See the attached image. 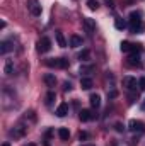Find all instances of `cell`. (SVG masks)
I'll return each mask as SVG.
<instances>
[{"instance_id": "obj_1", "label": "cell", "mask_w": 145, "mask_h": 146, "mask_svg": "<svg viewBox=\"0 0 145 146\" xmlns=\"http://www.w3.org/2000/svg\"><path fill=\"white\" fill-rule=\"evenodd\" d=\"M130 31L133 34H142L145 31V22L140 19V12H132L130 14Z\"/></svg>"}, {"instance_id": "obj_2", "label": "cell", "mask_w": 145, "mask_h": 146, "mask_svg": "<svg viewBox=\"0 0 145 146\" xmlns=\"http://www.w3.org/2000/svg\"><path fill=\"white\" fill-rule=\"evenodd\" d=\"M44 65L50 66V68H67L70 63H68L67 58H50V60L44 61Z\"/></svg>"}, {"instance_id": "obj_3", "label": "cell", "mask_w": 145, "mask_h": 146, "mask_svg": "<svg viewBox=\"0 0 145 146\" xmlns=\"http://www.w3.org/2000/svg\"><path fill=\"white\" fill-rule=\"evenodd\" d=\"M137 85H138L137 78H133V76H125L123 78V87L128 92H137Z\"/></svg>"}, {"instance_id": "obj_4", "label": "cell", "mask_w": 145, "mask_h": 146, "mask_svg": "<svg viewBox=\"0 0 145 146\" xmlns=\"http://www.w3.org/2000/svg\"><path fill=\"white\" fill-rule=\"evenodd\" d=\"M24 134H26V127H24V126H21V124L14 126V127L9 131V136H10V138H14V139H21Z\"/></svg>"}, {"instance_id": "obj_5", "label": "cell", "mask_w": 145, "mask_h": 146, "mask_svg": "<svg viewBox=\"0 0 145 146\" xmlns=\"http://www.w3.org/2000/svg\"><path fill=\"white\" fill-rule=\"evenodd\" d=\"M51 49V39L50 37H41L38 41V51L39 53H48Z\"/></svg>"}, {"instance_id": "obj_6", "label": "cell", "mask_w": 145, "mask_h": 146, "mask_svg": "<svg viewBox=\"0 0 145 146\" xmlns=\"http://www.w3.org/2000/svg\"><path fill=\"white\" fill-rule=\"evenodd\" d=\"M128 127H130V131H133V133H144L145 131V124L142 121H137V119H132L130 121V124H128Z\"/></svg>"}, {"instance_id": "obj_7", "label": "cell", "mask_w": 145, "mask_h": 146, "mask_svg": "<svg viewBox=\"0 0 145 146\" xmlns=\"http://www.w3.org/2000/svg\"><path fill=\"white\" fill-rule=\"evenodd\" d=\"M126 65H128V66H132V68H140V66H142V63H140L138 53H137V54H130V56H128V60H126Z\"/></svg>"}, {"instance_id": "obj_8", "label": "cell", "mask_w": 145, "mask_h": 146, "mask_svg": "<svg viewBox=\"0 0 145 146\" xmlns=\"http://www.w3.org/2000/svg\"><path fill=\"white\" fill-rule=\"evenodd\" d=\"M41 5H39V2L38 0H31L29 2V12L34 15V17H38V15H41Z\"/></svg>"}, {"instance_id": "obj_9", "label": "cell", "mask_w": 145, "mask_h": 146, "mask_svg": "<svg viewBox=\"0 0 145 146\" xmlns=\"http://www.w3.org/2000/svg\"><path fill=\"white\" fill-rule=\"evenodd\" d=\"M68 109H70L68 104H67V102H62V104L56 107V115H58V117H65V115L68 114Z\"/></svg>"}, {"instance_id": "obj_10", "label": "cell", "mask_w": 145, "mask_h": 146, "mask_svg": "<svg viewBox=\"0 0 145 146\" xmlns=\"http://www.w3.org/2000/svg\"><path fill=\"white\" fill-rule=\"evenodd\" d=\"M43 80H44V83L51 88V87H55L56 85V76L53 75V73H46L44 76H43Z\"/></svg>"}, {"instance_id": "obj_11", "label": "cell", "mask_w": 145, "mask_h": 146, "mask_svg": "<svg viewBox=\"0 0 145 146\" xmlns=\"http://www.w3.org/2000/svg\"><path fill=\"white\" fill-rule=\"evenodd\" d=\"M14 49V44L10 42V41H2V44H0V53L2 54H7L9 51H12Z\"/></svg>"}, {"instance_id": "obj_12", "label": "cell", "mask_w": 145, "mask_h": 146, "mask_svg": "<svg viewBox=\"0 0 145 146\" xmlns=\"http://www.w3.org/2000/svg\"><path fill=\"white\" fill-rule=\"evenodd\" d=\"M84 26H85V29H87L89 33H94V31H96V22H94L92 19H89V17L84 19Z\"/></svg>"}, {"instance_id": "obj_13", "label": "cell", "mask_w": 145, "mask_h": 146, "mask_svg": "<svg viewBox=\"0 0 145 146\" xmlns=\"http://www.w3.org/2000/svg\"><path fill=\"white\" fill-rule=\"evenodd\" d=\"M79 117H80V121H84V122H85V121H91V119H92L94 115L91 114V110H87V109H82L80 112H79Z\"/></svg>"}, {"instance_id": "obj_14", "label": "cell", "mask_w": 145, "mask_h": 146, "mask_svg": "<svg viewBox=\"0 0 145 146\" xmlns=\"http://www.w3.org/2000/svg\"><path fill=\"white\" fill-rule=\"evenodd\" d=\"M80 87H82L84 90H89V88H92V80H91L89 76H84V78H80Z\"/></svg>"}, {"instance_id": "obj_15", "label": "cell", "mask_w": 145, "mask_h": 146, "mask_svg": "<svg viewBox=\"0 0 145 146\" xmlns=\"http://www.w3.org/2000/svg\"><path fill=\"white\" fill-rule=\"evenodd\" d=\"M91 106H92V109H99L101 107V97L97 94L91 95Z\"/></svg>"}, {"instance_id": "obj_16", "label": "cell", "mask_w": 145, "mask_h": 146, "mask_svg": "<svg viewBox=\"0 0 145 146\" xmlns=\"http://www.w3.org/2000/svg\"><path fill=\"white\" fill-rule=\"evenodd\" d=\"M70 46H72V48H80V46H82V37L77 36V34H73V36L70 37Z\"/></svg>"}, {"instance_id": "obj_17", "label": "cell", "mask_w": 145, "mask_h": 146, "mask_svg": "<svg viewBox=\"0 0 145 146\" xmlns=\"http://www.w3.org/2000/svg\"><path fill=\"white\" fill-rule=\"evenodd\" d=\"M58 138H60L62 141H67V139L70 138V133H68V129H67V127H60V129H58Z\"/></svg>"}, {"instance_id": "obj_18", "label": "cell", "mask_w": 145, "mask_h": 146, "mask_svg": "<svg viewBox=\"0 0 145 146\" xmlns=\"http://www.w3.org/2000/svg\"><path fill=\"white\" fill-rule=\"evenodd\" d=\"M55 37H56L58 46H62V48H65V46H67V41H65V37H63V33L56 31V33H55Z\"/></svg>"}, {"instance_id": "obj_19", "label": "cell", "mask_w": 145, "mask_h": 146, "mask_svg": "<svg viewBox=\"0 0 145 146\" xmlns=\"http://www.w3.org/2000/svg\"><path fill=\"white\" fill-rule=\"evenodd\" d=\"M119 48H121V51H123V53H130V51H133L135 44H132V42H128V41H123Z\"/></svg>"}, {"instance_id": "obj_20", "label": "cell", "mask_w": 145, "mask_h": 146, "mask_svg": "<svg viewBox=\"0 0 145 146\" xmlns=\"http://www.w3.org/2000/svg\"><path fill=\"white\" fill-rule=\"evenodd\" d=\"M3 72H5V75H12V73H14V61H12V60H9V61L5 63Z\"/></svg>"}, {"instance_id": "obj_21", "label": "cell", "mask_w": 145, "mask_h": 146, "mask_svg": "<svg viewBox=\"0 0 145 146\" xmlns=\"http://www.w3.org/2000/svg\"><path fill=\"white\" fill-rule=\"evenodd\" d=\"M114 27H116L118 31H123V29L126 27V21H125V19H116V21H114Z\"/></svg>"}, {"instance_id": "obj_22", "label": "cell", "mask_w": 145, "mask_h": 146, "mask_svg": "<svg viewBox=\"0 0 145 146\" xmlns=\"http://www.w3.org/2000/svg\"><path fill=\"white\" fill-rule=\"evenodd\" d=\"M89 56H91V51H89V49H82V51L79 53V60H80V61H87Z\"/></svg>"}, {"instance_id": "obj_23", "label": "cell", "mask_w": 145, "mask_h": 146, "mask_svg": "<svg viewBox=\"0 0 145 146\" xmlns=\"http://www.w3.org/2000/svg\"><path fill=\"white\" fill-rule=\"evenodd\" d=\"M55 99H56L55 92H48V94H46V100H44V104H46V106H51Z\"/></svg>"}, {"instance_id": "obj_24", "label": "cell", "mask_w": 145, "mask_h": 146, "mask_svg": "<svg viewBox=\"0 0 145 146\" xmlns=\"http://www.w3.org/2000/svg\"><path fill=\"white\" fill-rule=\"evenodd\" d=\"M87 7H89L91 10H97V9H99V2H97V0H87Z\"/></svg>"}, {"instance_id": "obj_25", "label": "cell", "mask_w": 145, "mask_h": 146, "mask_svg": "<svg viewBox=\"0 0 145 146\" xmlns=\"http://www.w3.org/2000/svg\"><path fill=\"white\" fill-rule=\"evenodd\" d=\"M138 88H140V90H145V76H142V78L138 80Z\"/></svg>"}, {"instance_id": "obj_26", "label": "cell", "mask_w": 145, "mask_h": 146, "mask_svg": "<svg viewBox=\"0 0 145 146\" xmlns=\"http://www.w3.org/2000/svg\"><path fill=\"white\" fill-rule=\"evenodd\" d=\"M87 138H89V134H87V133H85V131H82V133H80V134H79V139H80V141H85V139H87Z\"/></svg>"}, {"instance_id": "obj_27", "label": "cell", "mask_w": 145, "mask_h": 146, "mask_svg": "<svg viewBox=\"0 0 145 146\" xmlns=\"http://www.w3.org/2000/svg\"><path fill=\"white\" fill-rule=\"evenodd\" d=\"M116 95H118V92H116V90H111V92H108V97H109V99H114Z\"/></svg>"}, {"instance_id": "obj_28", "label": "cell", "mask_w": 145, "mask_h": 146, "mask_svg": "<svg viewBox=\"0 0 145 146\" xmlns=\"http://www.w3.org/2000/svg\"><path fill=\"white\" fill-rule=\"evenodd\" d=\"M92 70H94L92 66H82V68H80V73L82 72H92Z\"/></svg>"}, {"instance_id": "obj_29", "label": "cell", "mask_w": 145, "mask_h": 146, "mask_svg": "<svg viewBox=\"0 0 145 146\" xmlns=\"http://www.w3.org/2000/svg\"><path fill=\"white\" fill-rule=\"evenodd\" d=\"M63 88H65V90H72V83H70V82H67V83L63 85Z\"/></svg>"}, {"instance_id": "obj_30", "label": "cell", "mask_w": 145, "mask_h": 146, "mask_svg": "<svg viewBox=\"0 0 145 146\" xmlns=\"http://www.w3.org/2000/svg\"><path fill=\"white\" fill-rule=\"evenodd\" d=\"M123 129H125V126H123V124H119V122H118V124H116V131H119V133H121V131H123Z\"/></svg>"}, {"instance_id": "obj_31", "label": "cell", "mask_w": 145, "mask_h": 146, "mask_svg": "<svg viewBox=\"0 0 145 146\" xmlns=\"http://www.w3.org/2000/svg\"><path fill=\"white\" fill-rule=\"evenodd\" d=\"M106 3H108V7H113V0H106Z\"/></svg>"}, {"instance_id": "obj_32", "label": "cell", "mask_w": 145, "mask_h": 146, "mask_svg": "<svg viewBox=\"0 0 145 146\" xmlns=\"http://www.w3.org/2000/svg\"><path fill=\"white\" fill-rule=\"evenodd\" d=\"M140 109H142V110H145V100L142 102V106H140Z\"/></svg>"}, {"instance_id": "obj_33", "label": "cell", "mask_w": 145, "mask_h": 146, "mask_svg": "<svg viewBox=\"0 0 145 146\" xmlns=\"http://www.w3.org/2000/svg\"><path fill=\"white\" fill-rule=\"evenodd\" d=\"M2 146H10V143H3Z\"/></svg>"}, {"instance_id": "obj_34", "label": "cell", "mask_w": 145, "mask_h": 146, "mask_svg": "<svg viewBox=\"0 0 145 146\" xmlns=\"http://www.w3.org/2000/svg\"><path fill=\"white\" fill-rule=\"evenodd\" d=\"M80 146H92V145H80Z\"/></svg>"}, {"instance_id": "obj_35", "label": "cell", "mask_w": 145, "mask_h": 146, "mask_svg": "<svg viewBox=\"0 0 145 146\" xmlns=\"http://www.w3.org/2000/svg\"><path fill=\"white\" fill-rule=\"evenodd\" d=\"M28 146H36V145H33V143H31V145H28Z\"/></svg>"}]
</instances>
